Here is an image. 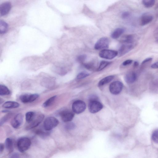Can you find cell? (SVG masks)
Here are the masks:
<instances>
[{
    "label": "cell",
    "instance_id": "6da1fadb",
    "mask_svg": "<svg viewBox=\"0 0 158 158\" xmlns=\"http://www.w3.org/2000/svg\"><path fill=\"white\" fill-rule=\"evenodd\" d=\"M31 144V142L29 138L23 137L18 139L17 145L19 150L21 152H23L29 148Z\"/></svg>",
    "mask_w": 158,
    "mask_h": 158
},
{
    "label": "cell",
    "instance_id": "7a4b0ae2",
    "mask_svg": "<svg viewBox=\"0 0 158 158\" xmlns=\"http://www.w3.org/2000/svg\"><path fill=\"white\" fill-rule=\"evenodd\" d=\"M59 123L58 120L54 117H49L44 120L43 126L46 131H49L56 127Z\"/></svg>",
    "mask_w": 158,
    "mask_h": 158
},
{
    "label": "cell",
    "instance_id": "3957f363",
    "mask_svg": "<svg viewBox=\"0 0 158 158\" xmlns=\"http://www.w3.org/2000/svg\"><path fill=\"white\" fill-rule=\"evenodd\" d=\"M86 108L85 103L83 101L77 100L74 101L72 105L73 111L76 114H80L84 112Z\"/></svg>",
    "mask_w": 158,
    "mask_h": 158
},
{
    "label": "cell",
    "instance_id": "277c9868",
    "mask_svg": "<svg viewBox=\"0 0 158 158\" xmlns=\"http://www.w3.org/2000/svg\"><path fill=\"white\" fill-rule=\"evenodd\" d=\"M103 108V105L98 100L89 101L88 109L89 112L95 113L100 111Z\"/></svg>",
    "mask_w": 158,
    "mask_h": 158
},
{
    "label": "cell",
    "instance_id": "5b68a950",
    "mask_svg": "<svg viewBox=\"0 0 158 158\" xmlns=\"http://www.w3.org/2000/svg\"><path fill=\"white\" fill-rule=\"evenodd\" d=\"M123 84L119 81H115L110 84L109 86L110 92L114 95L119 94L122 90Z\"/></svg>",
    "mask_w": 158,
    "mask_h": 158
},
{
    "label": "cell",
    "instance_id": "8992f818",
    "mask_svg": "<svg viewBox=\"0 0 158 158\" xmlns=\"http://www.w3.org/2000/svg\"><path fill=\"white\" fill-rule=\"evenodd\" d=\"M118 55V52L114 50L104 49L99 53V56L101 58L112 59Z\"/></svg>",
    "mask_w": 158,
    "mask_h": 158
},
{
    "label": "cell",
    "instance_id": "52a82bcc",
    "mask_svg": "<svg viewBox=\"0 0 158 158\" xmlns=\"http://www.w3.org/2000/svg\"><path fill=\"white\" fill-rule=\"evenodd\" d=\"M109 40L106 37L100 38L95 44L94 48L96 50H99L107 48L109 44Z\"/></svg>",
    "mask_w": 158,
    "mask_h": 158
},
{
    "label": "cell",
    "instance_id": "ba28073f",
    "mask_svg": "<svg viewBox=\"0 0 158 158\" xmlns=\"http://www.w3.org/2000/svg\"><path fill=\"white\" fill-rule=\"evenodd\" d=\"M39 96V95L37 94H25L21 95L19 98L22 102L26 103L34 101L38 98Z\"/></svg>",
    "mask_w": 158,
    "mask_h": 158
},
{
    "label": "cell",
    "instance_id": "9c48e42d",
    "mask_svg": "<svg viewBox=\"0 0 158 158\" xmlns=\"http://www.w3.org/2000/svg\"><path fill=\"white\" fill-rule=\"evenodd\" d=\"M60 115L62 120L64 122H70L73 119L74 114V113L69 110H65L61 111Z\"/></svg>",
    "mask_w": 158,
    "mask_h": 158
},
{
    "label": "cell",
    "instance_id": "30bf717a",
    "mask_svg": "<svg viewBox=\"0 0 158 158\" xmlns=\"http://www.w3.org/2000/svg\"><path fill=\"white\" fill-rule=\"evenodd\" d=\"M44 115L42 114H39L35 117L33 120L27 126V130H30L38 126L43 121Z\"/></svg>",
    "mask_w": 158,
    "mask_h": 158
},
{
    "label": "cell",
    "instance_id": "8fae6325",
    "mask_svg": "<svg viewBox=\"0 0 158 158\" xmlns=\"http://www.w3.org/2000/svg\"><path fill=\"white\" fill-rule=\"evenodd\" d=\"M135 44H124L119 48L118 52L119 56H121L132 50L135 47Z\"/></svg>",
    "mask_w": 158,
    "mask_h": 158
},
{
    "label": "cell",
    "instance_id": "7c38bea8",
    "mask_svg": "<svg viewBox=\"0 0 158 158\" xmlns=\"http://www.w3.org/2000/svg\"><path fill=\"white\" fill-rule=\"evenodd\" d=\"M23 120V116L21 113L16 115L11 121L12 126L15 128H17L22 124Z\"/></svg>",
    "mask_w": 158,
    "mask_h": 158
},
{
    "label": "cell",
    "instance_id": "4fadbf2b",
    "mask_svg": "<svg viewBox=\"0 0 158 158\" xmlns=\"http://www.w3.org/2000/svg\"><path fill=\"white\" fill-rule=\"evenodd\" d=\"M153 19V17L150 13H145L141 16L140 19V24L141 26H144L151 22Z\"/></svg>",
    "mask_w": 158,
    "mask_h": 158
},
{
    "label": "cell",
    "instance_id": "5bb4252c",
    "mask_svg": "<svg viewBox=\"0 0 158 158\" xmlns=\"http://www.w3.org/2000/svg\"><path fill=\"white\" fill-rule=\"evenodd\" d=\"M137 39L136 35L134 34H128L124 35L121 39V41L124 44H135Z\"/></svg>",
    "mask_w": 158,
    "mask_h": 158
},
{
    "label": "cell",
    "instance_id": "9a60e30c",
    "mask_svg": "<svg viewBox=\"0 0 158 158\" xmlns=\"http://www.w3.org/2000/svg\"><path fill=\"white\" fill-rule=\"evenodd\" d=\"M11 7V5L10 2H5L2 3L0 5V15L4 16L8 13Z\"/></svg>",
    "mask_w": 158,
    "mask_h": 158
},
{
    "label": "cell",
    "instance_id": "2e32d148",
    "mask_svg": "<svg viewBox=\"0 0 158 158\" xmlns=\"http://www.w3.org/2000/svg\"><path fill=\"white\" fill-rule=\"evenodd\" d=\"M137 79L136 73L133 71L127 73L125 76L124 80L128 84H131L135 81Z\"/></svg>",
    "mask_w": 158,
    "mask_h": 158
},
{
    "label": "cell",
    "instance_id": "e0dca14e",
    "mask_svg": "<svg viewBox=\"0 0 158 158\" xmlns=\"http://www.w3.org/2000/svg\"><path fill=\"white\" fill-rule=\"evenodd\" d=\"M19 104L17 102L12 101H8L5 102L2 106L5 108L12 109L18 107Z\"/></svg>",
    "mask_w": 158,
    "mask_h": 158
},
{
    "label": "cell",
    "instance_id": "ac0fdd59",
    "mask_svg": "<svg viewBox=\"0 0 158 158\" xmlns=\"http://www.w3.org/2000/svg\"><path fill=\"white\" fill-rule=\"evenodd\" d=\"M124 31V29L122 28H117L112 33L111 36L114 39H117L121 35Z\"/></svg>",
    "mask_w": 158,
    "mask_h": 158
},
{
    "label": "cell",
    "instance_id": "d6986e66",
    "mask_svg": "<svg viewBox=\"0 0 158 158\" xmlns=\"http://www.w3.org/2000/svg\"><path fill=\"white\" fill-rule=\"evenodd\" d=\"M8 28V25L3 20H0V33L1 34H3L7 32Z\"/></svg>",
    "mask_w": 158,
    "mask_h": 158
},
{
    "label": "cell",
    "instance_id": "ffe728a7",
    "mask_svg": "<svg viewBox=\"0 0 158 158\" xmlns=\"http://www.w3.org/2000/svg\"><path fill=\"white\" fill-rule=\"evenodd\" d=\"M114 76L110 75L103 78L99 81L98 85L101 86L110 82L114 78Z\"/></svg>",
    "mask_w": 158,
    "mask_h": 158
},
{
    "label": "cell",
    "instance_id": "44dd1931",
    "mask_svg": "<svg viewBox=\"0 0 158 158\" xmlns=\"http://www.w3.org/2000/svg\"><path fill=\"white\" fill-rule=\"evenodd\" d=\"M5 146L6 148L10 152H11L13 150V143L11 139L7 138L5 141Z\"/></svg>",
    "mask_w": 158,
    "mask_h": 158
},
{
    "label": "cell",
    "instance_id": "7402d4cb",
    "mask_svg": "<svg viewBox=\"0 0 158 158\" xmlns=\"http://www.w3.org/2000/svg\"><path fill=\"white\" fill-rule=\"evenodd\" d=\"M10 92L9 89L5 85H0V95L3 96L9 95Z\"/></svg>",
    "mask_w": 158,
    "mask_h": 158
},
{
    "label": "cell",
    "instance_id": "603a6c76",
    "mask_svg": "<svg viewBox=\"0 0 158 158\" xmlns=\"http://www.w3.org/2000/svg\"><path fill=\"white\" fill-rule=\"evenodd\" d=\"M35 113L32 111L27 112L25 114L26 122L28 123H30L35 118Z\"/></svg>",
    "mask_w": 158,
    "mask_h": 158
},
{
    "label": "cell",
    "instance_id": "cb8c5ba5",
    "mask_svg": "<svg viewBox=\"0 0 158 158\" xmlns=\"http://www.w3.org/2000/svg\"><path fill=\"white\" fill-rule=\"evenodd\" d=\"M155 1L154 0H144L142 1L143 6L146 8H149L152 7L155 4Z\"/></svg>",
    "mask_w": 158,
    "mask_h": 158
},
{
    "label": "cell",
    "instance_id": "d4e9b609",
    "mask_svg": "<svg viewBox=\"0 0 158 158\" xmlns=\"http://www.w3.org/2000/svg\"><path fill=\"white\" fill-rule=\"evenodd\" d=\"M56 97V96H53L47 100L43 104V106L44 107H47L49 106L54 101Z\"/></svg>",
    "mask_w": 158,
    "mask_h": 158
},
{
    "label": "cell",
    "instance_id": "484cf974",
    "mask_svg": "<svg viewBox=\"0 0 158 158\" xmlns=\"http://www.w3.org/2000/svg\"><path fill=\"white\" fill-rule=\"evenodd\" d=\"M111 63V62H110L105 60L101 61L98 69V71H100L102 70L110 64Z\"/></svg>",
    "mask_w": 158,
    "mask_h": 158
},
{
    "label": "cell",
    "instance_id": "4316f807",
    "mask_svg": "<svg viewBox=\"0 0 158 158\" xmlns=\"http://www.w3.org/2000/svg\"><path fill=\"white\" fill-rule=\"evenodd\" d=\"M151 138L153 142L158 143V129L153 131L152 135Z\"/></svg>",
    "mask_w": 158,
    "mask_h": 158
},
{
    "label": "cell",
    "instance_id": "83f0119b",
    "mask_svg": "<svg viewBox=\"0 0 158 158\" xmlns=\"http://www.w3.org/2000/svg\"><path fill=\"white\" fill-rule=\"evenodd\" d=\"M11 115L12 114L10 113H8L3 117L0 120V125H2L6 121L10 118Z\"/></svg>",
    "mask_w": 158,
    "mask_h": 158
},
{
    "label": "cell",
    "instance_id": "f1b7e54d",
    "mask_svg": "<svg viewBox=\"0 0 158 158\" xmlns=\"http://www.w3.org/2000/svg\"><path fill=\"white\" fill-rule=\"evenodd\" d=\"M75 127V124L71 122H67L65 125V128L68 130H72L74 129Z\"/></svg>",
    "mask_w": 158,
    "mask_h": 158
},
{
    "label": "cell",
    "instance_id": "f546056e",
    "mask_svg": "<svg viewBox=\"0 0 158 158\" xmlns=\"http://www.w3.org/2000/svg\"><path fill=\"white\" fill-rule=\"evenodd\" d=\"M89 74L85 72H81L79 73L77 76V78L78 79H82L89 76Z\"/></svg>",
    "mask_w": 158,
    "mask_h": 158
},
{
    "label": "cell",
    "instance_id": "4dcf8cb0",
    "mask_svg": "<svg viewBox=\"0 0 158 158\" xmlns=\"http://www.w3.org/2000/svg\"><path fill=\"white\" fill-rule=\"evenodd\" d=\"M86 56L85 55L82 54L80 55L77 57V61L80 63L83 62L86 58Z\"/></svg>",
    "mask_w": 158,
    "mask_h": 158
},
{
    "label": "cell",
    "instance_id": "1f68e13d",
    "mask_svg": "<svg viewBox=\"0 0 158 158\" xmlns=\"http://www.w3.org/2000/svg\"><path fill=\"white\" fill-rule=\"evenodd\" d=\"M36 133L40 136L45 137L48 135V133L41 130H38L36 131Z\"/></svg>",
    "mask_w": 158,
    "mask_h": 158
},
{
    "label": "cell",
    "instance_id": "d6a6232c",
    "mask_svg": "<svg viewBox=\"0 0 158 158\" xmlns=\"http://www.w3.org/2000/svg\"><path fill=\"white\" fill-rule=\"evenodd\" d=\"M152 60V58L151 57L147 58L144 60L142 62L141 65L143 66L146 64L151 62Z\"/></svg>",
    "mask_w": 158,
    "mask_h": 158
},
{
    "label": "cell",
    "instance_id": "836d02e7",
    "mask_svg": "<svg viewBox=\"0 0 158 158\" xmlns=\"http://www.w3.org/2000/svg\"><path fill=\"white\" fill-rule=\"evenodd\" d=\"M133 62L131 60H127L124 61L123 63V65L124 66L129 65L131 64Z\"/></svg>",
    "mask_w": 158,
    "mask_h": 158
},
{
    "label": "cell",
    "instance_id": "e575fe53",
    "mask_svg": "<svg viewBox=\"0 0 158 158\" xmlns=\"http://www.w3.org/2000/svg\"><path fill=\"white\" fill-rule=\"evenodd\" d=\"M130 15V13L128 12H123L121 15L123 19H126L128 18Z\"/></svg>",
    "mask_w": 158,
    "mask_h": 158
},
{
    "label": "cell",
    "instance_id": "d590c367",
    "mask_svg": "<svg viewBox=\"0 0 158 158\" xmlns=\"http://www.w3.org/2000/svg\"><path fill=\"white\" fill-rule=\"evenodd\" d=\"M154 36L156 41L158 43V27L154 32Z\"/></svg>",
    "mask_w": 158,
    "mask_h": 158
},
{
    "label": "cell",
    "instance_id": "8d00e7d4",
    "mask_svg": "<svg viewBox=\"0 0 158 158\" xmlns=\"http://www.w3.org/2000/svg\"><path fill=\"white\" fill-rule=\"evenodd\" d=\"M85 67L88 69H91L93 68V64L91 63L84 64Z\"/></svg>",
    "mask_w": 158,
    "mask_h": 158
},
{
    "label": "cell",
    "instance_id": "74e56055",
    "mask_svg": "<svg viewBox=\"0 0 158 158\" xmlns=\"http://www.w3.org/2000/svg\"><path fill=\"white\" fill-rule=\"evenodd\" d=\"M10 158H19V155L18 153H15L10 156Z\"/></svg>",
    "mask_w": 158,
    "mask_h": 158
},
{
    "label": "cell",
    "instance_id": "f35d334b",
    "mask_svg": "<svg viewBox=\"0 0 158 158\" xmlns=\"http://www.w3.org/2000/svg\"><path fill=\"white\" fill-rule=\"evenodd\" d=\"M151 67L153 69H157L158 68V61H157L154 64H152Z\"/></svg>",
    "mask_w": 158,
    "mask_h": 158
},
{
    "label": "cell",
    "instance_id": "ab89813d",
    "mask_svg": "<svg viewBox=\"0 0 158 158\" xmlns=\"http://www.w3.org/2000/svg\"><path fill=\"white\" fill-rule=\"evenodd\" d=\"M4 149V145L2 144H1L0 145V152L2 153Z\"/></svg>",
    "mask_w": 158,
    "mask_h": 158
},
{
    "label": "cell",
    "instance_id": "60d3db41",
    "mask_svg": "<svg viewBox=\"0 0 158 158\" xmlns=\"http://www.w3.org/2000/svg\"><path fill=\"white\" fill-rule=\"evenodd\" d=\"M139 65V63L137 61H135L134 62L133 64V66L135 68L137 67Z\"/></svg>",
    "mask_w": 158,
    "mask_h": 158
}]
</instances>
